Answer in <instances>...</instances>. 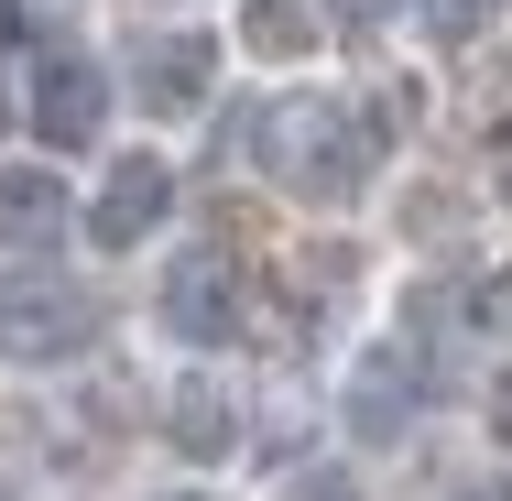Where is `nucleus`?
Segmentation results:
<instances>
[{
	"instance_id": "obj_5",
	"label": "nucleus",
	"mask_w": 512,
	"mask_h": 501,
	"mask_svg": "<svg viewBox=\"0 0 512 501\" xmlns=\"http://www.w3.org/2000/svg\"><path fill=\"white\" fill-rule=\"evenodd\" d=\"M33 131H44L55 153H88L109 131V77L88 55H44V66H33Z\"/></svg>"
},
{
	"instance_id": "obj_14",
	"label": "nucleus",
	"mask_w": 512,
	"mask_h": 501,
	"mask_svg": "<svg viewBox=\"0 0 512 501\" xmlns=\"http://www.w3.org/2000/svg\"><path fill=\"white\" fill-rule=\"evenodd\" d=\"M469 501H512V480H480V491H469Z\"/></svg>"
},
{
	"instance_id": "obj_10",
	"label": "nucleus",
	"mask_w": 512,
	"mask_h": 501,
	"mask_svg": "<svg viewBox=\"0 0 512 501\" xmlns=\"http://www.w3.org/2000/svg\"><path fill=\"white\" fill-rule=\"evenodd\" d=\"M393 414H414V371L382 349V360H360V382H349V425H360V436H382Z\"/></svg>"
},
{
	"instance_id": "obj_12",
	"label": "nucleus",
	"mask_w": 512,
	"mask_h": 501,
	"mask_svg": "<svg viewBox=\"0 0 512 501\" xmlns=\"http://www.w3.org/2000/svg\"><path fill=\"white\" fill-rule=\"evenodd\" d=\"M284 501H349V480H295Z\"/></svg>"
},
{
	"instance_id": "obj_6",
	"label": "nucleus",
	"mask_w": 512,
	"mask_h": 501,
	"mask_svg": "<svg viewBox=\"0 0 512 501\" xmlns=\"http://www.w3.org/2000/svg\"><path fill=\"white\" fill-rule=\"evenodd\" d=\"M207 77H218V44L207 33H142L131 44V88H142V109H164V120H186L207 99Z\"/></svg>"
},
{
	"instance_id": "obj_15",
	"label": "nucleus",
	"mask_w": 512,
	"mask_h": 501,
	"mask_svg": "<svg viewBox=\"0 0 512 501\" xmlns=\"http://www.w3.org/2000/svg\"><path fill=\"white\" fill-rule=\"evenodd\" d=\"M164 501H207V491H164Z\"/></svg>"
},
{
	"instance_id": "obj_3",
	"label": "nucleus",
	"mask_w": 512,
	"mask_h": 501,
	"mask_svg": "<svg viewBox=\"0 0 512 501\" xmlns=\"http://www.w3.org/2000/svg\"><path fill=\"white\" fill-rule=\"evenodd\" d=\"M164 327H175L186 349H229V338H240V262H229V251H186V262L164 273Z\"/></svg>"
},
{
	"instance_id": "obj_7",
	"label": "nucleus",
	"mask_w": 512,
	"mask_h": 501,
	"mask_svg": "<svg viewBox=\"0 0 512 501\" xmlns=\"http://www.w3.org/2000/svg\"><path fill=\"white\" fill-rule=\"evenodd\" d=\"M55 229H66V175L0 164V251H55Z\"/></svg>"
},
{
	"instance_id": "obj_11",
	"label": "nucleus",
	"mask_w": 512,
	"mask_h": 501,
	"mask_svg": "<svg viewBox=\"0 0 512 501\" xmlns=\"http://www.w3.org/2000/svg\"><path fill=\"white\" fill-rule=\"evenodd\" d=\"M502 22V0H425V33L436 44H469V33H491Z\"/></svg>"
},
{
	"instance_id": "obj_1",
	"label": "nucleus",
	"mask_w": 512,
	"mask_h": 501,
	"mask_svg": "<svg viewBox=\"0 0 512 501\" xmlns=\"http://www.w3.org/2000/svg\"><path fill=\"white\" fill-rule=\"evenodd\" d=\"M371 164H382L371 109L327 99V88H306V99H284L262 120V175H273L284 197H306V207H349L371 186Z\"/></svg>"
},
{
	"instance_id": "obj_4",
	"label": "nucleus",
	"mask_w": 512,
	"mask_h": 501,
	"mask_svg": "<svg viewBox=\"0 0 512 501\" xmlns=\"http://www.w3.org/2000/svg\"><path fill=\"white\" fill-rule=\"evenodd\" d=\"M164 218H175V164H164V153H120L99 207H88V240H99V251H131V240H153Z\"/></svg>"
},
{
	"instance_id": "obj_9",
	"label": "nucleus",
	"mask_w": 512,
	"mask_h": 501,
	"mask_svg": "<svg viewBox=\"0 0 512 501\" xmlns=\"http://www.w3.org/2000/svg\"><path fill=\"white\" fill-rule=\"evenodd\" d=\"M240 44L273 55V66H295V55H316V11L306 0H251V11H240Z\"/></svg>"
},
{
	"instance_id": "obj_8",
	"label": "nucleus",
	"mask_w": 512,
	"mask_h": 501,
	"mask_svg": "<svg viewBox=\"0 0 512 501\" xmlns=\"http://www.w3.org/2000/svg\"><path fill=\"white\" fill-rule=\"evenodd\" d=\"M175 447H186V458H229V447H240V403L218 393V382H186V393H175Z\"/></svg>"
},
{
	"instance_id": "obj_13",
	"label": "nucleus",
	"mask_w": 512,
	"mask_h": 501,
	"mask_svg": "<svg viewBox=\"0 0 512 501\" xmlns=\"http://www.w3.org/2000/svg\"><path fill=\"white\" fill-rule=\"evenodd\" d=\"M382 11H393V0H338V22H382Z\"/></svg>"
},
{
	"instance_id": "obj_2",
	"label": "nucleus",
	"mask_w": 512,
	"mask_h": 501,
	"mask_svg": "<svg viewBox=\"0 0 512 501\" xmlns=\"http://www.w3.org/2000/svg\"><path fill=\"white\" fill-rule=\"evenodd\" d=\"M88 338H99V295L77 273H44V262L0 273V360L66 371V360H88Z\"/></svg>"
}]
</instances>
